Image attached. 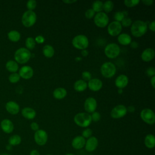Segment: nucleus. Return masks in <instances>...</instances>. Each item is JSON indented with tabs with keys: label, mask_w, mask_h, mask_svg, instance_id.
<instances>
[{
	"label": "nucleus",
	"mask_w": 155,
	"mask_h": 155,
	"mask_svg": "<svg viewBox=\"0 0 155 155\" xmlns=\"http://www.w3.org/2000/svg\"><path fill=\"white\" fill-rule=\"evenodd\" d=\"M94 22L97 27L100 28H104L108 24L109 18L107 13L101 12L94 15Z\"/></svg>",
	"instance_id": "8"
},
{
	"label": "nucleus",
	"mask_w": 155,
	"mask_h": 155,
	"mask_svg": "<svg viewBox=\"0 0 155 155\" xmlns=\"http://www.w3.org/2000/svg\"><path fill=\"white\" fill-rule=\"evenodd\" d=\"M6 110L11 114H16L19 113L20 107L18 103L15 101H8L5 104Z\"/></svg>",
	"instance_id": "20"
},
{
	"label": "nucleus",
	"mask_w": 155,
	"mask_h": 155,
	"mask_svg": "<svg viewBox=\"0 0 155 155\" xmlns=\"http://www.w3.org/2000/svg\"><path fill=\"white\" fill-rule=\"evenodd\" d=\"M21 137L18 134H14L11 136L8 139V144L11 146H16L21 143Z\"/></svg>",
	"instance_id": "29"
},
{
	"label": "nucleus",
	"mask_w": 155,
	"mask_h": 155,
	"mask_svg": "<svg viewBox=\"0 0 155 155\" xmlns=\"http://www.w3.org/2000/svg\"><path fill=\"white\" fill-rule=\"evenodd\" d=\"M142 120L147 124L153 125L155 122V114L150 108H144L140 113Z\"/></svg>",
	"instance_id": "9"
},
{
	"label": "nucleus",
	"mask_w": 155,
	"mask_h": 155,
	"mask_svg": "<svg viewBox=\"0 0 155 155\" xmlns=\"http://www.w3.org/2000/svg\"><path fill=\"white\" fill-rule=\"evenodd\" d=\"M125 17L124 12H116L114 15V19L115 21L120 22Z\"/></svg>",
	"instance_id": "36"
},
{
	"label": "nucleus",
	"mask_w": 155,
	"mask_h": 155,
	"mask_svg": "<svg viewBox=\"0 0 155 155\" xmlns=\"http://www.w3.org/2000/svg\"><path fill=\"white\" fill-rule=\"evenodd\" d=\"M5 68L6 69L12 73H16L19 68L18 64L13 60L8 61L5 64Z\"/></svg>",
	"instance_id": "27"
},
{
	"label": "nucleus",
	"mask_w": 155,
	"mask_h": 155,
	"mask_svg": "<svg viewBox=\"0 0 155 155\" xmlns=\"http://www.w3.org/2000/svg\"><path fill=\"white\" fill-rule=\"evenodd\" d=\"M36 14L34 11L27 10L23 13L21 21L24 26L30 27L36 23Z\"/></svg>",
	"instance_id": "6"
},
{
	"label": "nucleus",
	"mask_w": 155,
	"mask_h": 155,
	"mask_svg": "<svg viewBox=\"0 0 155 155\" xmlns=\"http://www.w3.org/2000/svg\"><path fill=\"white\" fill-rule=\"evenodd\" d=\"M73 46L78 50H85L89 45V41L88 38L84 35H78L73 38L72 39Z\"/></svg>",
	"instance_id": "4"
},
{
	"label": "nucleus",
	"mask_w": 155,
	"mask_h": 155,
	"mask_svg": "<svg viewBox=\"0 0 155 155\" xmlns=\"http://www.w3.org/2000/svg\"><path fill=\"white\" fill-rule=\"evenodd\" d=\"M95 15V12L92 8H88L87 9L85 12V16L86 18L90 19L93 18Z\"/></svg>",
	"instance_id": "40"
},
{
	"label": "nucleus",
	"mask_w": 155,
	"mask_h": 155,
	"mask_svg": "<svg viewBox=\"0 0 155 155\" xmlns=\"http://www.w3.org/2000/svg\"><path fill=\"white\" fill-rule=\"evenodd\" d=\"M36 45V42L35 39L32 37H28L25 40V46L26 48L28 50H33Z\"/></svg>",
	"instance_id": "33"
},
{
	"label": "nucleus",
	"mask_w": 155,
	"mask_h": 155,
	"mask_svg": "<svg viewBox=\"0 0 155 155\" xmlns=\"http://www.w3.org/2000/svg\"><path fill=\"white\" fill-rule=\"evenodd\" d=\"M87 88V83L82 79L76 81L74 84V89L78 92H82Z\"/></svg>",
	"instance_id": "26"
},
{
	"label": "nucleus",
	"mask_w": 155,
	"mask_h": 155,
	"mask_svg": "<svg viewBox=\"0 0 155 155\" xmlns=\"http://www.w3.org/2000/svg\"><path fill=\"white\" fill-rule=\"evenodd\" d=\"M81 54H82V56L86 57V56H88V50H87L86 49L82 50L81 51Z\"/></svg>",
	"instance_id": "53"
},
{
	"label": "nucleus",
	"mask_w": 155,
	"mask_h": 155,
	"mask_svg": "<svg viewBox=\"0 0 155 155\" xmlns=\"http://www.w3.org/2000/svg\"><path fill=\"white\" fill-rule=\"evenodd\" d=\"M148 26L145 22L141 20H136L131 25L130 31L133 36L136 38L141 37L147 31Z\"/></svg>",
	"instance_id": "1"
},
{
	"label": "nucleus",
	"mask_w": 155,
	"mask_h": 155,
	"mask_svg": "<svg viewBox=\"0 0 155 155\" xmlns=\"http://www.w3.org/2000/svg\"><path fill=\"white\" fill-rule=\"evenodd\" d=\"M67 90L62 87L56 88L53 92V97L56 99H62L67 96Z\"/></svg>",
	"instance_id": "25"
},
{
	"label": "nucleus",
	"mask_w": 155,
	"mask_h": 155,
	"mask_svg": "<svg viewBox=\"0 0 155 155\" xmlns=\"http://www.w3.org/2000/svg\"><path fill=\"white\" fill-rule=\"evenodd\" d=\"M117 91H118V93H119V94H122V92H123V90H122V89H120V88H118V90H117Z\"/></svg>",
	"instance_id": "56"
},
{
	"label": "nucleus",
	"mask_w": 155,
	"mask_h": 155,
	"mask_svg": "<svg viewBox=\"0 0 155 155\" xmlns=\"http://www.w3.org/2000/svg\"><path fill=\"white\" fill-rule=\"evenodd\" d=\"M140 2L139 0H125L124 3L125 5L127 7H133L138 5Z\"/></svg>",
	"instance_id": "35"
},
{
	"label": "nucleus",
	"mask_w": 155,
	"mask_h": 155,
	"mask_svg": "<svg viewBox=\"0 0 155 155\" xmlns=\"http://www.w3.org/2000/svg\"><path fill=\"white\" fill-rule=\"evenodd\" d=\"M118 42L122 45H130L131 42V36L127 33H120L117 37Z\"/></svg>",
	"instance_id": "23"
},
{
	"label": "nucleus",
	"mask_w": 155,
	"mask_h": 155,
	"mask_svg": "<svg viewBox=\"0 0 155 155\" xmlns=\"http://www.w3.org/2000/svg\"><path fill=\"white\" fill-rule=\"evenodd\" d=\"M62 2L65 4H73L76 2H77V1L76 0H64V1H62Z\"/></svg>",
	"instance_id": "51"
},
{
	"label": "nucleus",
	"mask_w": 155,
	"mask_h": 155,
	"mask_svg": "<svg viewBox=\"0 0 155 155\" xmlns=\"http://www.w3.org/2000/svg\"><path fill=\"white\" fill-rule=\"evenodd\" d=\"M65 155H76V154H73V153H67V154H65Z\"/></svg>",
	"instance_id": "58"
},
{
	"label": "nucleus",
	"mask_w": 155,
	"mask_h": 155,
	"mask_svg": "<svg viewBox=\"0 0 155 155\" xmlns=\"http://www.w3.org/2000/svg\"><path fill=\"white\" fill-rule=\"evenodd\" d=\"M130 47L131 48L133 49H136L138 48L139 47V44L137 42H136V41H131V43H130Z\"/></svg>",
	"instance_id": "48"
},
{
	"label": "nucleus",
	"mask_w": 155,
	"mask_h": 155,
	"mask_svg": "<svg viewBox=\"0 0 155 155\" xmlns=\"http://www.w3.org/2000/svg\"><path fill=\"white\" fill-rule=\"evenodd\" d=\"M127 113V107L122 104L115 106L110 112V116L113 119H120L124 117Z\"/></svg>",
	"instance_id": "10"
},
{
	"label": "nucleus",
	"mask_w": 155,
	"mask_h": 155,
	"mask_svg": "<svg viewBox=\"0 0 155 155\" xmlns=\"http://www.w3.org/2000/svg\"><path fill=\"white\" fill-rule=\"evenodd\" d=\"M155 52L154 49L151 48H145L141 54V58L145 62H150L154 58Z\"/></svg>",
	"instance_id": "21"
},
{
	"label": "nucleus",
	"mask_w": 155,
	"mask_h": 155,
	"mask_svg": "<svg viewBox=\"0 0 155 155\" xmlns=\"http://www.w3.org/2000/svg\"><path fill=\"white\" fill-rule=\"evenodd\" d=\"M148 28H149V29H150L151 31H152L153 32L155 31V21H152L151 22H150V23L149 24Z\"/></svg>",
	"instance_id": "47"
},
{
	"label": "nucleus",
	"mask_w": 155,
	"mask_h": 155,
	"mask_svg": "<svg viewBox=\"0 0 155 155\" xmlns=\"http://www.w3.org/2000/svg\"><path fill=\"white\" fill-rule=\"evenodd\" d=\"M42 53L47 58H51L54 54V49L50 45H45L42 48Z\"/></svg>",
	"instance_id": "28"
},
{
	"label": "nucleus",
	"mask_w": 155,
	"mask_h": 155,
	"mask_svg": "<svg viewBox=\"0 0 155 155\" xmlns=\"http://www.w3.org/2000/svg\"><path fill=\"white\" fill-rule=\"evenodd\" d=\"M128 84V78L125 74H120L115 79L114 84L118 88L123 89L126 87Z\"/></svg>",
	"instance_id": "19"
},
{
	"label": "nucleus",
	"mask_w": 155,
	"mask_h": 155,
	"mask_svg": "<svg viewBox=\"0 0 155 155\" xmlns=\"http://www.w3.org/2000/svg\"><path fill=\"white\" fill-rule=\"evenodd\" d=\"M35 41L37 44H42L45 41V38L42 35H38L35 38Z\"/></svg>",
	"instance_id": "44"
},
{
	"label": "nucleus",
	"mask_w": 155,
	"mask_h": 155,
	"mask_svg": "<svg viewBox=\"0 0 155 155\" xmlns=\"http://www.w3.org/2000/svg\"><path fill=\"white\" fill-rule=\"evenodd\" d=\"M142 2L145 5H147V6H150L151 5H153L154 1L153 0H142Z\"/></svg>",
	"instance_id": "46"
},
{
	"label": "nucleus",
	"mask_w": 155,
	"mask_h": 155,
	"mask_svg": "<svg viewBox=\"0 0 155 155\" xmlns=\"http://www.w3.org/2000/svg\"><path fill=\"white\" fill-rule=\"evenodd\" d=\"M127 112L128 111V112H130V113H133L135 110V108L133 105H130L127 108Z\"/></svg>",
	"instance_id": "49"
},
{
	"label": "nucleus",
	"mask_w": 155,
	"mask_h": 155,
	"mask_svg": "<svg viewBox=\"0 0 155 155\" xmlns=\"http://www.w3.org/2000/svg\"><path fill=\"white\" fill-rule=\"evenodd\" d=\"M91 7V8L94 10L95 13H97L101 12L103 10V2L101 1H95L93 2Z\"/></svg>",
	"instance_id": "31"
},
{
	"label": "nucleus",
	"mask_w": 155,
	"mask_h": 155,
	"mask_svg": "<svg viewBox=\"0 0 155 155\" xmlns=\"http://www.w3.org/2000/svg\"><path fill=\"white\" fill-rule=\"evenodd\" d=\"M30 128L32 130L36 131L39 129V126L38 123H36L35 122H33L30 124Z\"/></svg>",
	"instance_id": "45"
},
{
	"label": "nucleus",
	"mask_w": 155,
	"mask_h": 155,
	"mask_svg": "<svg viewBox=\"0 0 155 155\" xmlns=\"http://www.w3.org/2000/svg\"><path fill=\"white\" fill-rule=\"evenodd\" d=\"M75 60H76V61H80L82 60V58H81V57H76V58H75Z\"/></svg>",
	"instance_id": "55"
},
{
	"label": "nucleus",
	"mask_w": 155,
	"mask_h": 155,
	"mask_svg": "<svg viewBox=\"0 0 155 155\" xmlns=\"http://www.w3.org/2000/svg\"><path fill=\"white\" fill-rule=\"evenodd\" d=\"M82 80L86 81H89L91 79V74L90 71H84L82 73Z\"/></svg>",
	"instance_id": "41"
},
{
	"label": "nucleus",
	"mask_w": 155,
	"mask_h": 155,
	"mask_svg": "<svg viewBox=\"0 0 155 155\" xmlns=\"http://www.w3.org/2000/svg\"><path fill=\"white\" fill-rule=\"evenodd\" d=\"M46 155H53V154H46Z\"/></svg>",
	"instance_id": "59"
},
{
	"label": "nucleus",
	"mask_w": 155,
	"mask_h": 155,
	"mask_svg": "<svg viewBox=\"0 0 155 155\" xmlns=\"http://www.w3.org/2000/svg\"><path fill=\"white\" fill-rule=\"evenodd\" d=\"M150 82H151V85L152 87L153 88H155V76L151 78Z\"/></svg>",
	"instance_id": "50"
},
{
	"label": "nucleus",
	"mask_w": 155,
	"mask_h": 155,
	"mask_svg": "<svg viewBox=\"0 0 155 155\" xmlns=\"http://www.w3.org/2000/svg\"><path fill=\"white\" fill-rule=\"evenodd\" d=\"M103 85L102 81L97 78H91L88 81L87 87L93 91H97L100 90Z\"/></svg>",
	"instance_id": "16"
},
{
	"label": "nucleus",
	"mask_w": 155,
	"mask_h": 155,
	"mask_svg": "<svg viewBox=\"0 0 155 155\" xmlns=\"http://www.w3.org/2000/svg\"><path fill=\"white\" fill-rule=\"evenodd\" d=\"M20 76L19 73H12L8 76V80L11 83L15 84L17 83L20 80Z\"/></svg>",
	"instance_id": "34"
},
{
	"label": "nucleus",
	"mask_w": 155,
	"mask_h": 155,
	"mask_svg": "<svg viewBox=\"0 0 155 155\" xmlns=\"http://www.w3.org/2000/svg\"><path fill=\"white\" fill-rule=\"evenodd\" d=\"M92 134H93V131L91 129L89 128H85L84 130L82 131V136L83 137L85 138H89L91 136H92Z\"/></svg>",
	"instance_id": "39"
},
{
	"label": "nucleus",
	"mask_w": 155,
	"mask_h": 155,
	"mask_svg": "<svg viewBox=\"0 0 155 155\" xmlns=\"http://www.w3.org/2000/svg\"><path fill=\"white\" fill-rule=\"evenodd\" d=\"M21 114L24 117L27 119H33L36 115L35 110L30 107H25L21 111Z\"/></svg>",
	"instance_id": "22"
},
{
	"label": "nucleus",
	"mask_w": 155,
	"mask_h": 155,
	"mask_svg": "<svg viewBox=\"0 0 155 155\" xmlns=\"http://www.w3.org/2000/svg\"><path fill=\"white\" fill-rule=\"evenodd\" d=\"M146 74L150 78L155 76V68L153 67H148L146 70Z\"/></svg>",
	"instance_id": "43"
},
{
	"label": "nucleus",
	"mask_w": 155,
	"mask_h": 155,
	"mask_svg": "<svg viewBox=\"0 0 155 155\" xmlns=\"http://www.w3.org/2000/svg\"><path fill=\"white\" fill-rule=\"evenodd\" d=\"M114 8V3L111 1H107L103 2V10L104 13H110L111 12Z\"/></svg>",
	"instance_id": "32"
},
{
	"label": "nucleus",
	"mask_w": 155,
	"mask_h": 155,
	"mask_svg": "<svg viewBox=\"0 0 155 155\" xmlns=\"http://www.w3.org/2000/svg\"><path fill=\"white\" fill-rule=\"evenodd\" d=\"M33 69L29 65H24L22 67L19 71L20 77L24 79H29L31 78L33 76Z\"/></svg>",
	"instance_id": "15"
},
{
	"label": "nucleus",
	"mask_w": 155,
	"mask_h": 155,
	"mask_svg": "<svg viewBox=\"0 0 155 155\" xmlns=\"http://www.w3.org/2000/svg\"><path fill=\"white\" fill-rule=\"evenodd\" d=\"M1 128L2 130L7 134H10L13 132L14 130V125L13 122L8 119H4L1 122Z\"/></svg>",
	"instance_id": "17"
},
{
	"label": "nucleus",
	"mask_w": 155,
	"mask_h": 155,
	"mask_svg": "<svg viewBox=\"0 0 155 155\" xmlns=\"http://www.w3.org/2000/svg\"><path fill=\"white\" fill-rule=\"evenodd\" d=\"M144 144L149 149H153L155 147V137L152 134H148L144 139Z\"/></svg>",
	"instance_id": "24"
},
{
	"label": "nucleus",
	"mask_w": 155,
	"mask_h": 155,
	"mask_svg": "<svg viewBox=\"0 0 155 155\" xmlns=\"http://www.w3.org/2000/svg\"><path fill=\"white\" fill-rule=\"evenodd\" d=\"M1 155H12V154H8V153H4L1 154Z\"/></svg>",
	"instance_id": "57"
},
{
	"label": "nucleus",
	"mask_w": 155,
	"mask_h": 155,
	"mask_svg": "<svg viewBox=\"0 0 155 155\" xmlns=\"http://www.w3.org/2000/svg\"><path fill=\"white\" fill-rule=\"evenodd\" d=\"M91 120H93V122H98L100 119H101V114L99 112L97 111H94L93 113H92L91 115Z\"/></svg>",
	"instance_id": "42"
},
{
	"label": "nucleus",
	"mask_w": 155,
	"mask_h": 155,
	"mask_svg": "<svg viewBox=\"0 0 155 155\" xmlns=\"http://www.w3.org/2000/svg\"><path fill=\"white\" fill-rule=\"evenodd\" d=\"M31 54L30 50L24 47L18 48L15 53L14 58L17 63L24 64L27 63L31 58Z\"/></svg>",
	"instance_id": "2"
},
{
	"label": "nucleus",
	"mask_w": 155,
	"mask_h": 155,
	"mask_svg": "<svg viewBox=\"0 0 155 155\" xmlns=\"http://www.w3.org/2000/svg\"><path fill=\"white\" fill-rule=\"evenodd\" d=\"M98 143V139L95 136H91L90 137L88 138L87 140L85 141L84 147L85 148V150L88 152H92L97 148Z\"/></svg>",
	"instance_id": "14"
},
{
	"label": "nucleus",
	"mask_w": 155,
	"mask_h": 155,
	"mask_svg": "<svg viewBox=\"0 0 155 155\" xmlns=\"http://www.w3.org/2000/svg\"><path fill=\"white\" fill-rule=\"evenodd\" d=\"M8 39L13 42H18L21 38V34L16 30H11L7 34Z\"/></svg>",
	"instance_id": "30"
},
{
	"label": "nucleus",
	"mask_w": 155,
	"mask_h": 155,
	"mask_svg": "<svg viewBox=\"0 0 155 155\" xmlns=\"http://www.w3.org/2000/svg\"><path fill=\"white\" fill-rule=\"evenodd\" d=\"M37 5V2L35 0H29L27 1L26 6L28 8V10L33 11V10L36 8Z\"/></svg>",
	"instance_id": "37"
},
{
	"label": "nucleus",
	"mask_w": 155,
	"mask_h": 155,
	"mask_svg": "<svg viewBox=\"0 0 155 155\" xmlns=\"http://www.w3.org/2000/svg\"><path fill=\"white\" fill-rule=\"evenodd\" d=\"M120 52L119 46L116 43H110L107 44L104 49L105 56L110 59H114L117 57Z\"/></svg>",
	"instance_id": "7"
},
{
	"label": "nucleus",
	"mask_w": 155,
	"mask_h": 155,
	"mask_svg": "<svg viewBox=\"0 0 155 155\" xmlns=\"http://www.w3.org/2000/svg\"><path fill=\"white\" fill-rule=\"evenodd\" d=\"M85 139L82 136H77L74 137L71 141V146L76 150H81L85 147Z\"/></svg>",
	"instance_id": "18"
},
{
	"label": "nucleus",
	"mask_w": 155,
	"mask_h": 155,
	"mask_svg": "<svg viewBox=\"0 0 155 155\" xmlns=\"http://www.w3.org/2000/svg\"><path fill=\"white\" fill-rule=\"evenodd\" d=\"M120 24L122 25V26L125 27H129L130 25H131L132 24V20L130 18L125 16L123 20L120 22Z\"/></svg>",
	"instance_id": "38"
},
{
	"label": "nucleus",
	"mask_w": 155,
	"mask_h": 155,
	"mask_svg": "<svg viewBox=\"0 0 155 155\" xmlns=\"http://www.w3.org/2000/svg\"><path fill=\"white\" fill-rule=\"evenodd\" d=\"M116 72L115 65L111 62H105L101 67V73L105 78L113 77Z\"/></svg>",
	"instance_id": "5"
},
{
	"label": "nucleus",
	"mask_w": 155,
	"mask_h": 155,
	"mask_svg": "<svg viewBox=\"0 0 155 155\" xmlns=\"http://www.w3.org/2000/svg\"><path fill=\"white\" fill-rule=\"evenodd\" d=\"M34 140L36 143L39 146L45 145L48 140L47 133L44 130L39 129L35 133Z\"/></svg>",
	"instance_id": "11"
},
{
	"label": "nucleus",
	"mask_w": 155,
	"mask_h": 155,
	"mask_svg": "<svg viewBox=\"0 0 155 155\" xmlns=\"http://www.w3.org/2000/svg\"><path fill=\"white\" fill-rule=\"evenodd\" d=\"M74 122L80 127L87 128L92 122L91 115L87 113H79L74 116Z\"/></svg>",
	"instance_id": "3"
},
{
	"label": "nucleus",
	"mask_w": 155,
	"mask_h": 155,
	"mask_svg": "<svg viewBox=\"0 0 155 155\" xmlns=\"http://www.w3.org/2000/svg\"><path fill=\"white\" fill-rule=\"evenodd\" d=\"M97 108V101L93 97H87L84 102V109L87 113H92L96 111Z\"/></svg>",
	"instance_id": "13"
},
{
	"label": "nucleus",
	"mask_w": 155,
	"mask_h": 155,
	"mask_svg": "<svg viewBox=\"0 0 155 155\" xmlns=\"http://www.w3.org/2000/svg\"><path fill=\"white\" fill-rule=\"evenodd\" d=\"M122 26L120 22L117 21H113L108 24L107 31L108 33L111 36H116L121 33Z\"/></svg>",
	"instance_id": "12"
},
{
	"label": "nucleus",
	"mask_w": 155,
	"mask_h": 155,
	"mask_svg": "<svg viewBox=\"0 0 155 155\" xmlns=\"http://www.w3.org/2000/svg\"><path fill=\"white\" fill-rule=\"evenodd\" d=\"M6 149L7 150H12V146H11L10 145H7L6 146Z\"/></svg>",
	"instance_id": "54"
},
{
	"label": "nucleus",
	"mask_w": 155,
	"mask_h": 155,
	"mask_svg": "<svg viewBox=\"0 0 155 155\" xmlns=\"http://www.w3.org/2000/svg\"><path fill=\"white\" fill-rule=\"evenodd\" d=\"M29 155H40V153L37 150H33L30 151Z\"/></svg>",
	"instance_id": "52"
}]
</instances>
